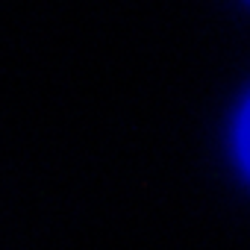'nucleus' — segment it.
Segmentation results:
<instances>
[{
  "label": "nucleus",
  "instance_id": "nucleus-1",
  "mask_svg": "<svg viewBox=\"0 0 250 250\" xmlns=\"http://www.w3.org/2000/svg\"><path fill=\"white\" fill-rule=\"evenodd\" d=\"M238 147H241V159L250 171V103L241 115V124H238Z\"/></svg>",
  "mask_w": 250,
  "mask_h": 250
}]
</instances>
